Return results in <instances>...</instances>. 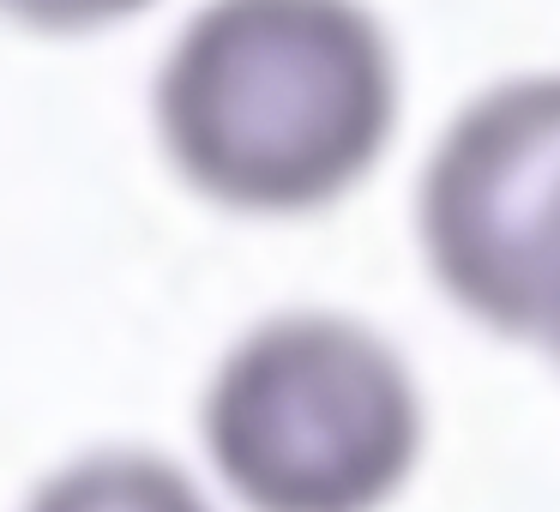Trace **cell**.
<instances>
[{"mask_svg":"<svg viewBox=\"0 0 560 512\" xmlns=\"http://www.w3.org/2000/svg\"><path fill=\"white\" fill-rule=\"evenodd\" d=\"M416 242L470 326L560 368V67L500 79L440 127Z\"/></svg>","mask_w":560,"mask_h":512,"instance_id":"3957f363","label":"cell"},{"mask_svg":"<svg viewBox=\"0 0 560 512\" xmlns=\"http://www.w3.org/2000/svg\"><path fill=\"white\" fill-rule=\"evenodd\" d=\"M398 115V43L368 0H206L158 73L170 170L242 218L338 206L380 170Z\"/></svg>","mask_w":560,"mask_h":512,"instance_id":"6da1fadb","label":"cell"},{"mask_svg":"<svg viewBox=\"0 0 560 512\" xmlns=\"http://www.w3.org/2000/svg\"><path fill=\"white\" fill-rule=\"evenodd\" d=\"M151 0H0V19H13L43 37H79V31H103L121 19L145 13Z\"/></svg>","mask_w":560,"mask_h":512,"instance_id":"5b68a950","label":"cell"},{"mask_svg":"<svg viewBox=\"0 0 560 512\" xmlns=\"http://www.w3.org/2000/svg\"><path fill=\"white\" fill-rule=\"evenodd\" d=\"M199 440L242 512H392L428 458V398L380 326L290 307L211 368Z\"/></svg>","mask_w":560,"mask_h":512,"instance_id":"7a4b0ae2","label":"cell"},{"mask_svg":"<svg viewBox=\"0 0 560 512\" xmlns=\"http://www.w3.org/2000/svg\"><path fill=\"white\" fill-rule=\"evenodd\" d=\"M25 512H218L175 458L145 446H103L61 464Z\"/></svg>","mask_w":560,"mask_h":512,"instance_id":"277c9868","label":"cell"}]
</instances>
